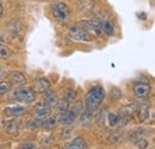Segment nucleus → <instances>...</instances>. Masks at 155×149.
Segmentation results:
<instances>
[{"label":"nucleus","mask_w":155,"mask_h":149,"mask_svg":"<svg viewBox=\"0 0 155 149\" xmlns=\"http://www.w3.org/2000/svg\"><path fill=\"white\" fill-rule=\"evenodd\" d=\"M41 124H42L41 121L36 119V118H34V119H31V121L28 122V125H26V127H28L29 129H36V128L41 127Z\"/></svg>","instance_id":"a878e982"},{"label":"nucleus","mask_w":155,"mask_h":149,"mask_svg":"<svg viewBox=\"0 0 155 149\" xmlns=\"http://www.w3.org/2000/svg\"><path fill=\"white\" fill-rule=\"evenodd\" d=\"M2 76H4V73H2V71H1V69H0V79H1V78H2Z\"/></svg>","instance_id":"c756f323"},{"label":"nucleus","mask_w":155,"mask_h":149,"mask_svg":"<svg viewBox=\"0 0 155 149\" xmlns=\"http://www.w3.org/2000/svg\"><path fill=\"white\" fill-rule=\"evenodd\" d=\"M82 110L84 109H82L81 101H77L73 105V108H69L68 111L66 112L64 114L60 116V123L62 125H69V124H72L78 117L80 116V113L82 112Z\"/></svg>","instance_id":"20e7f679"},{"label":"nucleus","mask_w":155,"mask_h":149,"mask_svg":"<svg viewBox=\"0 0 155 149\" xmlns=\"http://www.w3.org/2000/svg\"><path fill=\"white\" fill-rule=\"evenodd\" d=\"M50 114H51V108L47 103L41 101V103L36 104V106L34 109V118H36V119L42 122L45 118H48Z\"/></svg>","instance_id":"423d86ee"},{"label":"nucleus","mask_w":155,"mask_h":149,"mask_svg":"<svg viewBox=\"0 0 155 149\" xmlns=\"http://www.w3.org/2000/svg\"><path fill=\"white\" fill-rule=\"evenodd\" d=\"M2 13H4V7H2V4H1V1H0V17L2 16Z\"/></svg>","instance_id":"c85d7f7f"},{"label":"nucleus","mask_w":155,"mask_h":149,"mask_svg":"<svg viewBox=\"0 0 155 149\" xmlns=\"http://www.w3.org/2000/svg\"><path fill=\"white\" fill-rule=\"evenodd\" d=\"M135 146L138 147L140 149H147L149 146V141L146 140V138H140V140H136L135 141Z\"/></svg>","instance_id":"393cba45"},{"label":"nucleus","mask_w":155,"mask_h":149,"mask_svg":"<svg viewBox=\"0 0 155 149\" xmlns=\"http://www.w3.org/2000/svg\"><path fill=\"white\" fill-rule=\"evenodd\" d=\"M56 124H58V118L56 117H53V116H49L48 118H45L44 121H42V124L41 125L44 129H47V130H51V129H54L56 127Z\"/></svg>","instance_id":"f3484780"},{"label":"nucleus","mask_w":155,"mask_h":149,"mask_svg":"<svg viewBox=\"0 0 155 149\" xmlns=\"http://www.w3.org/2000/svg\"><path fill=\"white\" fill-rule=\"evenodd\" d=\"M10 56H11L10 48L6 44L0 43V58L1 60H7V58H10Z\"/></svg>","instance_id":"412c9836"},{"label":"nucleus","mask_w":155,"mask_h":149,"mask_svg":"<svg viewBox=\"0 0 155 149\" xmlns=\"http://www.w3.org/2000/svg\"><path fill=\"white\" fill-rule=\"evenodd\" d=\"M34 90L36 92H38V93L47 92L48 90H50V82H49V80L45 79V78H39V79H37L36 82H35V88Z\"/></svg>","instance_id":"f8f14e48"},{"label":"nucleus","mask_w":155,"mask_h":149,"mask_svg":"<svg viewBox=\"0 0 155 149\" xmlns=\"http://www.w3.org/2000/svg\"><path fill=\"white\" fill-rule=\"evenodd\" d=\"M68 36L72 41H75V42H92L93 41L92 35L87 30H85L84 28H81L79 25H74V26L69 28Z\"/></svg>","instance_id":"39448f33"},{"label":"nucleus","mask_w":155,"mask_h":149,"mask_svg":"<svg viewBox=\"0 0 155 149\" xmlns=\"http://www.w3.org/2000/svg\"><path fill=\"white\" fill-rule=\"evenodd\" d=\"M80 24L84 26L85 30H90L92 34H94L96 36H101L103 35V31H101V28H100V24H99V20L97 19H88V20H82L80 22Z\"/></svg>","instance_id":"6e6552de"},{"label":"nucleus","mask_w":155,"mask_h":149,"mask_svg":"<svg viewBox=\"0 0 155 149\" xmlns=\"http://www.w3.org/2000/svg\"><path fill=\"white\" fill-rule=\"evenodd\" d=\"M135 111H136V105L135 104H130V105H125V106L123 108V110H122V112H120V114L124 116V117H129V116L134 114Z\"/></svg>","instance_id":"aec40b11"},{"label":"nucleus","mask_w":155,"mask_h":149,"mask_svg":"<svg viewBox=\"0 0 155 149\" xmlns=\"http://www.w3.org/2000/svg\"><path fill=\"white\" fill-rule=\"evenodd\" d=\"M99 24L101 28V31L107 35V36H114L115 35V24L112 22V19L109 17H103L99 19Z\"/></svg>","instance_id":"1a4fd4ad"},{"label":"nucleus","mask_w":155,"mask_h":149,"mask_svg":"<svg viewBox=\"0 0 155 149\" xmlns=\"http://www.w3.org/2000/svg\"><path fill=\"white\" fill-rule=\"evenodd\" d=\"M137 17L141 19V20H146V19H147V13H144V12L137 13Z\"/></svg>","instance_id":"cd10ccee"},{"label":"nucleus","mask_w":155,"mask_h":149,"mask_svg":"<svg viewBox=\"0 0 155 149\" xmlns=\"http://www.w3.org/2000/svg\"><path fill=\"white\" fill-rule=\"evenodd\" d=\"M11 82L10 81H0V97L6 94L11 90Z\"/></svg>","instance_id":"4be33fe9"},{"label":"nucleus","mask_w":155,"mask_h":149,"mask_svg":"<svg viewBox=\"0 0 155 149\" xmlns=\"http://www.w3.org/2000/svg\"><path fill=\"white\" fill-rule=\"evenodd\" d=\"M63 149H87V144L82 137H75L69 143H67Z\"/></svg>","instance_id":"ddd939ff"},{"label":"nucleus","mask_w":155,"mask_h":149,"mask_svg":"<svg viewBox=\"0 0 155 149\" xmlns=\"http://www.w3.org/2000/svg\"><path fill=\"white\" fill-rule=\"evenodd\" d=\"M68 109H69V101H67L64 98L61 99V100H58V103L55 105V111L58 113V116L64 114L66 112L68 111Z\"/></svg>","instance_id":"dca6fc26"},{"label":"nucleus","mask_w":155,"mask_h":149,"mask_svg":"<svg viewBox=\"0 0 155 149\" xmlns=\"http://www.w3.org/2000/svg\"><path fill=\"white\" fill-rule=\"evenodd\" d=\"M135 112H136V116H137V121L140 123H143L149 117V106L147 104H141L138 108H136Z\"/></svg>","instance_id":"9b49d317"},{"label":"nucleus","mask_w":155,"mask_h":149,"mask_svg":"<svg viewBox=\"0 0 155 149\" xmlns=\"http://www.w3.org/2000/svg\"><path fill=\"white\" fill-rule=\"evenodd\" d=\"M2 39H4V38H2V36H0V42H2Z\"/></svg>","instance_id":"7c9ffc66"},{"label":"nucleus","mask_w":155,"mask_h":149,"mask_svg":"<svg viewBox=\"0 0 155 149\" xmlns=\"http://www.w3.org/2000/svg\"><path fill=\"white\" fill-rule=\"evenodd\" d=\"M17 149H36V146H35L32 142H28V143L21 144L19 148H17Z\"/></svg>","instance_id":"bb28decb"},{"label":"nucleus","mask_w":155,"mask_h":149,"mask_svg":"<svg viewBox=\"0 0 155 149\" xmlns=\"http://www.w3.org/2000/svg\"><path fill=\"white\" fill-rule=\"evenodd\" d=\"M5 129L8 131L11 135L18 134V122L16 119H10L5 123Z\"/></svg>","instance_id":"a211bd4d"},{"label":"nucleus","mask_w":155,"mask_h":149,"mask_svg":"<svg viewBox=\"0 0 155 149\" xmlns=\"http://www.w3.org/2000/svg\"><path fill=\"white\" fill-rule=\"evenodd\" d=\"M96 121H97V124L99 127H104L105 125V121H106V111L103 110V111L99 112Z\"/></svg>","instance_id":"5701e85b"},{"label":"nucleus","mask_w":155,"mask_h":149,"mask_svg":"<svg viewBox=\"0 0 155 149\" xmlns=\"http://www.w3.org/2000/svg\"><path fill=\"white\" fill-rule=\"evenodd\" d=\"M58 94L55 91H51V90H48L47 92H44V103H47L50 108L55 106L56 103H58Z\"/></svg>","instance_id":"2eb2a0df"},{"label":"nucleus","mask_w":155,"mask_h":149,"mask_svg":"<svg viewBox=\"0 0 155 149\" xmlns=\"http://www.w3.org/2000/svg\"><path fill=\"white\" fill-rule=\"evenodd\" d=\"M105 99V90L101 85H96L93 86L85 95V105L86 109L90 111H96L100 108Z\"/></svg>","instance_id":"f257e3e1"},{"label":"nucleus","mask_w":155,"mask_h":149,"mask_svg":"<svg viewBox=\"0 0 155 149\" xmlns=\"http://www.w3.org/2000/svg\"><path fill=\"white\" fill-rule=\"evenodd\" d=\"M75 98H77V93H75V91L73 88H69V90H67L64 92V99L67 101H73Z\"/></svg>","instance_id":"b1692460"},{"label":"nucleus","mask_w":155,"mask_h":149,"mask_svg":"<svg viewBox=\"0 0 155 149\" xmlns=\"http://www.w3.org/2000/svg\"><path fill=\"white\" fill-rule=\"evenodd\" d=\"M25 111H26V109L23 106H10L4 110V113L7 117H19Z\"/></svg>","instance_id":"4468645a"},{"label":"nucleus","mask_w":155,"mask_h":149,"mask_svg":"<svg viewBox=\"0 0 155 149\" xmlns=\"http://www.w3.org/2000/svg\"><path fill=\"white\" fill-rule=\"evenodd\" d=\"M8 80L11 82V85H17V86H20V85H24L26 84V76L23 74L19 71H12L8 73Z\"/></svg>","instance_id":"9d476101"},{"label":"nucleus","mask_w":155,"mask_h":149,"mask_svg":"<svg viewBox=\"0 0 155 149\" xmlns=\"http://www.w3.org/2000/svg\"><path fill=\"white\" fill-rule=\"evenodd\" d=\"M51 13H53V17L56 19L60 23H67L69 18H71V11H69V7L64 4V2H61L58 1L53 5L51 7Z\"/></svg>","instance_id":"7ed1b4c3"},{"label":"nucleus","mask_w":155,"mask_h":149,"mask_svg":"<svg viewBox=\"0 0 155 149\" xmlns=\"http://www.w3.org/2000/svg\"><path fill=\"white\" fill-rule=\"evenodd\" d=\"M12 95L21 104H31L36 99V91L30 86H20L13 91Z\"/></svg>","instance_id":"f03ea898"},{"label":"nucleus","mask_w":155,"mask_h":149,"mask_svg":"<svg viewBox=\"0 0 155 149\" xmlns=\"http://www.w3.org/2000/svg\"><path fill=\"white\" fill-rule=\"evenodd\" d=\"M150 85L147 82H136L135 85L133 86V92L137 98L140 99H147L150 95Z\"/></svg>","instance_id":"0eeeda50"},{"label":"nucleus","mask_w":155,"mask_h":149,"mask_svg":"<svg viewBox=\"0 0 155 149\" xmlns=\"http://www.w3.org/2000/svg\"><path fill=\"white\" fill-rule=\"evenodd\" d=\"M93 111H90V110H87V109H85V110H82V112L80 113V118H81V123L82 124H88L90 122H91V119H92V116H93Z\"/></svg>","instance_id":"6ab92c4d"}]
</instances>
